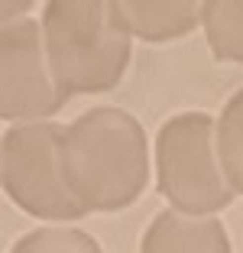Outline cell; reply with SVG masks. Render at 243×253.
I'll list each match as a JSON object with an SVG mask.
<instances>
[{
	"instance_id": "cell-1",
	"label": "cell",
	"mask_w": 243,
	"mask_h": 253,
	"mask_svg": "<svg viewBox=\"0 0 243 253\" xmlns=\"http://www.w3.org/2000/svg\"><path fill=\"white\" fill-rule=\"evenodd\" d=\"M65 185L88 211H117L143 195L149 179L146 133L120 107H91L59 143Z\"/></svg>"
},
{
	"instance_id": "cell-10",
	"label": "cell",
	"mask_w": 243,
	"mask_h": 253,
	"mask_svg": "<svg viewBox=\"0 0 243 253\" xmlns=\"http://www.w3.org/2000/svg\"><path fill=\"white\" fill-rule=\"evenodd\" d=\"M10 253H101L97 240L75 227H39L23 234Z\"/></svg>"
},
{
	"instance_id": "cell-9",
	"label": "cell",
	"mask_w": 243,
	"mask_h": 253,
	"mask_svg": "<svg viewBox=\"0 0 243 253\" xmlns=\"http://www.w3.org/2000/svg\"><path fill=\"white\" fill-rule=\"evenodd\" d=\"M217 156L230 188L243 195V88L230 97L217 124Z\"/></svg>"
},
{
	"instance_id": "cell-5",
	"label": "cell",
	"mask_w": 243,
	"mask_h": 253,
	"mask_svg": "<svg viewBox=\"0 0 243 253\" xmlns=\"http://www.w3.org/2000/svg\"><path fill=\"white\" fill-rule=\"evenodd\" d=\"M68 91L55 82L45 55V36L36 20L3 23L0 33V117L39 120L59 114Z\"/></svg>"
},
{
	"instance_id": "cell-8",
	"label": "cell",
	"mask_w": 243,
	"mask_h": 253,
	"mask_svg": "<svg viewBox=\"0 0 243 253\" xmlns=\"http://www.w3.org/2000/svg\"><path fill=\"white\" fill-rule=\"evenodd\" d=\"M201 23L221 62H243V0H204Z\"/></svg>"
},
{
	"instance_id": "cell-2",
	"label": "cell",
	"mask_w": 243,
	"mask_h": 253,
	"mask_svg": "<svg viewBox=\"0 0 243 253\" xmlns=\"http://www.w3.org/2000/svg\"><path fill=\"white\" fill-rule=\"evenodd\" d=\"M45 55L68 94H97L120 84L130 62V30L117 3L52 0L42 10Z\"/></svg>"
},
{
	"instance_id": "cell-6",
	"label": "cell",
	"mask_w": 243,
	"mask_h": 253,
	"mask_svg": "<svg viewBox=\"0 0 243 253\" xmlns=\"http://www.w3.org/2000/svg\"><path fill=\"white\" fill-rule=\"evenodd\" d=\"M140 253H230V240L214 217H182L162 211L143 234Z\"/></svg>"
},
{
	"instance_id": "cell-7",
	"label": "cell",
	"mask_w": 243,
	"mask_h": 253,
	"mask_svg": "<svg viewBox=\"0 0 243 253\" xmlns=\"http://www.w3.org/2000/svg\"><path fill=\"white\" fill-rule=\"evenodd\" d=\"M117 10L130 36H140L146 42L178 39L192 33L201 20V3L192 0H117Z\"/></svg>"
},
{
	"instance_id": "cell-3",
	"label": "cell",
	"mask_w": 243,
	"mask_h": 253,
	"mask_svg": "<svg viewBox=\"0 0 243 253\" xmlns=\"http://www.w3.org/2000/svg\"><path fill=\"white\" fill-rule=\"evenodd\" d=\"M214 120L201 111L175 114L156 136V172L159 195L185 214H214L234 201L221 156L214 153Z\"/></svg>"
},
{
	"instance_id": "cell-4",
	"label": "cell",
	"mask_w": 243,
	"mask_h": 253,
	"mask_svg": "<svg viewBox=\"0 0 243 253\" xmlns=\"http://www.w3.org/2000/svg\"><path fill=\"white\" fill-rule=\"evenodd\" d=\"M62 136H65L62 124H26L3 133V146H0L3 192L33 217L75 221L88 214V208L72 195L62 175Z\"/></svg>"
}]
</instances>
